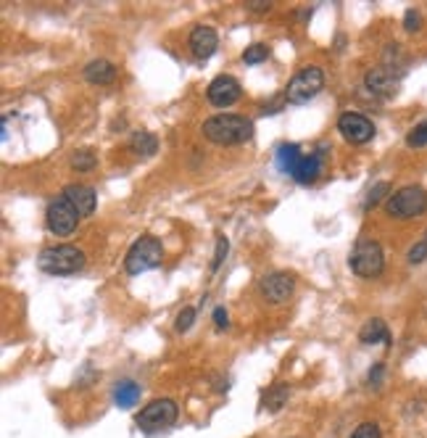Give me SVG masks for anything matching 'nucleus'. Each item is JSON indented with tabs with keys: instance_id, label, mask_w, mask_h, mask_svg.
I'll use <instances>...</instances> for the list:
<instances>
[{
	"instance_id": "1",
	"label": "nucleus",
	"mask_w": 427,
	"mask_h": 438,
	"mask_svg": "<svg viewBox=\"0 0 427 438\" xmlns=\"http://www.w3.org/2000/svg\"><path fill=\"white\" fill-rule=\"evenodd\" d=\"M201 132L216 146H240L253 138V121L240 114H216L204 121Z\"/></svg>"
},
{
	"instance_id": "2",
	"label": "nucleus",
	"mask_w": 427,
	"mask_h": 438,
	"mask_svg": "<svg viewBox=\"0 0 427 438\" xmlns=\"http://www.w3.org/2000/svg\"><path fill=\"white\" fill-rule=\"evenodd\" d=\"M38 267L48 275H74L84 267V251L69 243L43 248L38 256Z\"/></svg>"
},
{
	"instance_id": "3",
	"label": "nucleus",
	"mask_w": 427,
	"mask_h": 438,
	"mask_svg": "<svg viewBox=\"0 0 427 438\" xmlns=\"http://www.w3.org/2000/svg\"><path fill=\"white\" fill-rule=\"evenodd\" d=\"M164 259V246L156 235H143L140 241L132 243V248L124 256V270L130 275H140V272H148L153 267H158Z\"/></svg>"
},
{
	"instance_id": "4",
	"label": "nucleus",
	"mask_w": 427,
	"mask_h": 438,
	"mask_svg": "<svg viewBox=\"0 0 427 438\" xmlns=\"http://www.w3.org/2000/svg\"><path fill=\"white\" fill-rule=\"evenodd\" d=\"M385 212L393 219H414V217L427 212V190L419 185H406L396 190L393 196L385 201Z\"/></svg>"
},
{
	"instance_id": "5",
	"label": "nucleus",
	"mask_w": 427,
	"mask_h": 438,
	"mask_svg": "<svg viewBox=\"0 0 427 438\" xmlns=\"http://www.w3.org/2000/svg\"><path fill=\"white\" fill-rule=\"evenodd\" d=\"M322 87H325V72L319 66H304L301 72L293 75V80L285 87V101L296 103V106L309 103L314 95L322 93Z\"/></svg>"
},
{
	"instance_id": "6",
	"label": "nucleus",
	"mask_w": 427,
	"mask_h": 438,
	"mask_svg": "<svg viewBox=\"0 0 427 438\" xmlns=\"http://www.w3.org/2000/svg\"><path fill=\"white\" fill-rule=\"evenodd\" d=\"M177 415H179V410H177V404L172 399H153L138 412L135 422L145 433H158V430L172 428L177 422Z\"/></svg>"
},
{
	"instance_id": "7",
	"label": "nucleus",
	"mask_w": 427,
	"mask_h": 438,
	"mask_svg": "<svg viewBox=\"0 0 427 438\" xmlns=\"http://www.w3.org/2000/svg\"><path fill=\"white\" fill-rule=\"evenodd\" d=\"M351 270L359 275V278H377L385 270V253H382V246L377 241H359L353 246L351 251Z\"/></svg>"
},
{
	"instance_id": "8",
	"label": "nucleus",
	"mask_w": 427,
	"mask_h": 438,
	"mask_svg": "<svg viewBox=\"0 0 427 438\" xmlns=\"http://www.w3.org/2000/svg\"><path fill=\"white\" fill-rule=\"evenodd\" d=\"M79 219H82L79 212H77L74 206L69 204V198H64V196L56 198V201H50V206H48V212H45L48 230L53 235H61V238L74 233Z\"/></svg>"
},
{
	"instance_id": "9",
	"label": "nucleus",
	"mask_w": 427,
	"mask_h": 438,
	"mask_svg": "<svg viewBox=\"0 0 427 438\" xmlns=\"http://www.w3.org/2000/svg\"><path fill=\"white\" fill-rule=\"evenodd\" d=\"M296 290V278L290 272H270L259 280V293L270 304H285Z\"/></svg>"
},
{
	"instance_id": "10",
	"label": "nucleus",
	"mask_w": 427,
	"mask_h": 438,
	"mask_svg": "<svg viewBox=\"0 0 427 438\" xmlns=\"http://www.w3.org/2000/svg\"><path fill=\"white\" fill-rule=\"evenodd\" d=\"M338 132H340L348 143H353V146H364V143H370V140L375 138V124H372L364 114L345 111V114H340V119H338Z\"/></svg>"
},
{
	"instance_id": "11",
	"label": "nucleus",
	"mask_w": 427,
	"mask_h": 438,
	"mask_svg": "<svg viewBox=\"0 0 427 438\" xmlns=\"http://www.w3.org/2000/svg\"><path fill=\"white\" fill-rule=\"evenodd\" d=\"M240 93H243L240 82H238L235 77H230V75L214 77L211 84H209V90H206L209 103L216 106V109H227V106H233V103L240 98Z\"/></svg>"
},
{
	"instance_id": "12",
	"label": "nucleus",
	"mask_w": 427,
	"mask_h": 438,
	"mask_svg": "<svg viewBox=\"0 0 427 438\" xmlns=\"http://www.w3.org/2000/svg\"><path fill=\"white\" fill-rule=\"evenodd\" d=\"M364 87L380 98H390L399 87V75L390 72L388 66H375L364 75Z\"/></svg>"
},
{
	"instance_id": "13",
	"label": "nucleus",
	"mask_w": 427,
	"mask_h": 438,
	"mask_svg": "<svg viewBox=\"0 0 427 438\" xmlns=\"http://www.w3.org/2000/svg\"><path fill=\"white\" fill-rule=\"evenodd\" d=\"M190 53H193L198 61H206V58H211L216 53V45H219V35L214 32L211 27H195L190 32Z\"/></svg>"
},
{
	"instance_id": "14",
	"label": "nucleus",
	"mask_w": 427,
	"mask_h": 438,
	"mask_svg": "<svg viewBox=\"0 0 427 438\" xmlns=\"http://www.w3.org/2000/svg\"><path fill=\"white\" fill-rule=\"evenodd\" d=\"M64 198H69V204L79 212V217H90L95 212V204H98L95 190L93 187H87V185H66L64 187Z\"/></svg>"
},
{
	"instance_id": "15",
	"label": "nucleus",
	"mask_w": 427,
	"mask_h": 438,
	"mask_svg": "<svg viewBox=\"0 0 427 438\" xmlns=\"http://www.w3.org/2000/svg\"><path fill=\"white\" fill-rule=\"evenodd\" d=\"M322 172H325V153H322V150H316V153L304 156V161L298 164L293 180L301 182V185H311V182H316V180L322 177Z\"/></svg>"
},
{
	"instance_id": "16",
	"label": "nucleus",
	"mask_w": 427,
	"mask_h": 438,
	"mask_svg": "<svg viewBox=\"0 0 427 438\" xmlns=\"http://www.w3.org/2000/svg\"><path fill=\"white\" fill-rule=\"evenodd\" d=\"M84 80L93 84H111L116 80V66L106 58H95L84 66Z\"/></svg>"
},
{
	"instance_id": "17",
	"label": "nucleus",
	"mask_w": 427,
	"mask_h": 438,
	"mask_svg": "<svg viewBox=\"0 0 427 438\" xmlns=\"http://www.w3.org/2000/svg\"><path fill=\"white\" fill-rule=\"evenodd\" d=\"M359 341H362V344H367V346H375V344L390 346V330H388V325H385L380 317L370 319V322H367V325L359 330Z\"/></svg>"
},
{
	"instance_id": "18",
	"label": "nucleus",
	"mask_w": 427,
	"mask_h": 438,
	"mask_svg": "<svg viewBox=\"0 0 427 438\" xmlns=\"http://www.w3.org/2000/svg\"><path fill=\"white\" fill-rule=\"evenodd\" d=\"M304 161V153H301V148H298L296 143H282L277 148V167L279 172H285V175H296L298 164Z\"/></svg>"
},
{
	"instance_id": "19",
	"label": "nucleus",
	"mask_w": 427,
	"mask_h": 438,
	"mask_svg": "<svg viewBox=\"0 0 427 438\" xmlns=\"http://www.w3.org/2000/svg\"><path fill=\"white\" fill-rule=\"evenodd\" d=\"M140 399V385L135 380H121L116 383V388H113V404L121 407V410H130L135 407Z\"/></svg>"
},
{
	"instance_id": "20",
	"label": "nucleus",
	"mask_w": 427,
	"mask_h": 438,
	"mask_svg": "<svg viewBox=\"0 0 427 438\" xmlns=\"http://www.w3.org/2000/svg\"><path fill=\"white\" fill-rule=\"evenodd\" d=\"M130 148L135 150L138 156H145V159H148V156H153L158 150V138L148 130H138L130 138Z\"/></svg>"
},
{
	"instance_id": "21",
	"label": "nucleus",
	"mask_w": 427,
	"mask_h": 438,
	"mask_svg": "<svg viewBox=\"0 0 427 438\" xmlns=\"http://www.w3.org/2000/svg\"><path fill=\"white\" fill-rule=\"evenodd\" d=\"M290 399V385L288 383H274L270 391L264 393V410L279 412Z\"/></svg>"
},
{
	"instance_id": "22",
	"label": "nucleus",
	"mask_w": 427,
	"mask_h": 438,
	"mask_svg": "<svg viewBox=\"0 0 427 438\" xmlns=\"http://www.w3.org/2000/svg\"><path fill=\"white\" fill-rule=\"evenodd\" d=\"M95 164H98V159H95V153L90 148L77 150L74 156H72V167H74L77 172H93Z\"/></svg>"
},
{
	"instance_id": "23",
	"label": "nucleus",
	"mask_w": 427,
	"mask_h": 438,
	"mask_svg": "<svg viewBox=\"0 0 427 438\" xmlns=\"http://www.w3.org/2000/svg\"><path fill=\"white\" fill-rule=\"evenodd\" d=\"M270 58V48L264 45V43H253V45L245 48V53H243V61L248 66H256L261 61H267Z\"/></svg>"
},
{
	"instance_id": "24",
	"label": "nucleus",
	"mask_w": 427,
	"mask_h": 438,
	"mask_svg": "<svg viewBox=\"0 0 427 438\" xmlns=\"http://www.w3.org/2000/svg\"><path fill=\"white\" fill-rule=\"evenodd\" d=\"M406 146L409 148H425L427 146V121H419L414 130L406 135Z\"/></svg>"
},
{
	"instance_id": "25",
	"label": "nucleus",
	"mask_w": 427,
	"mask_h": 438,
	"mask_svg": "<svg viewBox=\"0 0 427 438\" xmlns=\"http://www.w3.org/2000/svg\"><path fill=\"white\" fill-rule=\"evenodd\" d=\"M348 438H382V430H380V425H377V422L367 420V422H362V425L353 430Z\"/></svg>"
},
{
	"instance_id": "26",
	"label": "nucleus",
	"mask_w": 427,
	"mask_h": 438,
	"mask_svg": "<svg viewBox=\"0 0 427 438\" xmlns=\"http://www.w3.org/2000/svg\"><path fill=\"white\" fill-rule=\"evenodd\" d=\"M227 251H230V243H227V238H224V235H219V238H216V251H214V261H211V272H216L219 267H222V261L227 259Z\"/></svg>"
},
{
	"instance_id": "27",
	"label": "nucleus",
	"mask_w": 427,
	"mask_h": 438,
	"mask_svg": "<svg viewBox=\"0 0 427 438\" xmlns=\"http://www.w3.org/2000/svg\"><path fill=\"white\" fill-rule=\"evenodd\" d=\"M390 190L388 182H377V185L372 187L370 193H367V201H364V209H372V206H377L385 198V193Z\"/></svg>"
},
{
	"instance_id": "28",
	"label": "nucleus",
	"mask_w": 427,
	"mask_h": 438,
	"mask_svg": "<svg viewBox=\"0 0 427 438\" xmlns=\"http://www.w3.org/2000/svg\"><path fill=\"white\" fill-rule=\"evenodd\" d=\"M193 322H195V309L193 307H185L179 314H177V322H174V327H177V333H187L190 327H193Z\"/></svg>"
},
{
	"instance_id": "29",
	"label": "nucleus",
	"mask_w": 427,
	"mask_h": 438,
	"mask_svg": "<svg viewBox=\"0 0 427 438\" xmlns=\"http://www.w3.org/2000/svg\"><path fill=\"white\" fill-rule=\"evenodd\" d=\"M409 264H422V261L427 259V241L422 243H414L411 248H409Z\"/></svg>"
},
{
	"instance_id": "30",
	"label": "nucleus",
	"mask_w": 427,
	"mask_h": 438,
	"mask_svg": "<svg viewBox=\"0 0 427 438\" xmlns=\"http://www.w3.org/2000/svg\"><path fill=\"white\" fill-rule=\"evenodd\" d=\"M404 27H406V32H417L422 27V13L417 9H409L406 16H404Z\"/></svg>"
},
{
	"instance_id": "31",
	"label": "nucleus",
	"mask_w": 427,
	"mask_h": 438,
	"mask_svg": "<svg viewBox=\"0 0 427 438\" xmlns=\"http://www.w3.org/2000/svg\"><path fill=\"white\" fill-rule=\"evenodd\" d=\"M214 325L224 330V327H230V317H227V309L224 307H216L214 309Z\"/></svg>"
},
{
	"instance_id": "32",
	"label": "nucleus",
	"mask_w": 427,
	"mask_h": 438,
	"mask_svg": "<svg viewBox=\"0 0 427 438\" xmlns=\"http://www.w3.org/2000/svg\"><path fill=\"white\" fill-rule=\"evenodd\" d=\"M382 373H385V364H382V362H377L375 367H372V370H370V383H372V385H380V383H382Z\"/></svg>"
},
{
	"instance_id": "33",
	"label": "nucleus",
	"mask_w": 427,
	"mask_h": 438,
	"mask_svg": "<svg viewBox=\"0 0 427 438\" xmlns=\"http://www.w3.org/2000/svg\"><path fill=\"white\" fill-rule=\"evenodd\" d=\"M251 11H256V13H261V11H270L272 3H264V0H251V3H245Z\"/></svg>"
},
{
	"instance_id": "34",
	"label": "nucleus",
	"mask_w": 427,
	"mask_h": 438,
	"mask_svg": "<svg viewBox=\"0 0 427 438\" xmlns=\"http://www.w3.org/2000/svg\"><path fill=\"white\" fill-rule=\"evenodd\" d=\"M425 241H427V233H425Z\"/></svg>"
}]
</instances>
